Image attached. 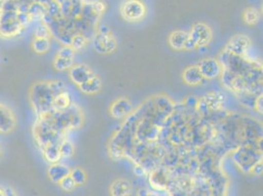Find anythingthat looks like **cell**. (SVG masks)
Here are the masks:
<instances>
[{"instance_id":"cell-22","label":"cell","mask_w":263,"mask_h":196,"mask_svg":"<svg viewBox=\"0 0 263 196\" xmlns=\"http://www.w3.org/2000/svg\"><path fill=\"white\" fill-rule=\"evenodd\" d=\"M70 175L77 186L86 185V183L88 181V174L86 173V171L81 167H75V168L71 169Z\"/></svg>"},{"instance_id":"cell-18","label":"cell","mask_w":263,"mask_h":196,"mask_svg":"<svg viewBox=\"0 0 263 196\" xmlns=\"http://www.w3.org/2000/svg\"><path fill=\"white\" fill-rule=\"evenodd\" d=\"M71 105H72L71 96L69 95V93L67 91H63L55 97L53 105H52V111H56V112L64 111V110L68 109Z\"/></svg>"},{"instance_id":"cell-33","label":"cell","mask_w":263,"mask_h":196,"mask_svg":"<svg viewBox=\"0 0 263 196\" xmlns=\"http://www.w3.org/2000/svg\"><path fill=\"white\" fill-rule=\"evenodd\" d=\"M262 105V94H260L258 97L255 99V102H254V108H255V110H256V111H257L259 114H262L263 113Z\"/></svg>"},{"instance_id":"cell-19","label":"cell","mask_w":263,"mask_h":196,"mask_svg":"<svg viewBox=\"0 0 263 196\" xmlns=\"http://www.w3.org/2000/svg\"><path fill=\"white\" fill-rule=\"evenodd\" d=\"M224 102V95L220 92H209L204 97L205 105L212 110H217L221 108Z\"/></svg>"},{"instance_id":"cell-1","label":"cell","mask_w":263,"mask_h":196,"mask_svg":"<svg viewBox=\"0 0 263 196\" xmlns=\"http://www.w3.org/2000/svg\"><path fill=\"white\" fill-rule=\"evenodd\" d=\"M63 82L58 80L33 83L29 91V100L35 115L42 117L50 113L55 97L66 91Z\"/></svg>"},{"instance_id":"cell-29","label":"cell","mask_w":263,"mask_h":196,"mask_svg":"<svg viewBox=\"0 0 263 196\" xmlns=\"http://www.w3.org/2000/svg\"><path fill=\"white\" fill-rule=\"evenodd\" d=\"M262 171L263 163L262 159H261V160L257 161L256 163L252 166V168L251 169V171H250V174H254V175H257V177H258V175L262 174Z\"/></svg>"},{"instance_id":"cell-2","label":"cell","mask_w":263,"mask_h":196,"mask_svg":"<svg viewBox=\"0 0 263 196\" xmlns=\"http://www.w3.org/2000/svg\"><path fill=\"white\" fill-rule=\"evenodd\" d=\"M19 6L15 0H4L3 8L0 11V36L13 38L25 29L21 21Z\"/></svg>"},{"instance_id":"cell-26","label":"cell","mask_w":263,"mask_h":196,"mask_svg":"<svg viewBox=\"0 0 263 196\" xmlns=\"http://www.w3.org/2000/svg\"><path fill=\"white\" fill-rule=\"evenodd\" d=\"M50 29L45 23H41L39 26H36L33 34L34 37H42V38H49L50 36Z\"/></svg>"},{"instance_id":"cell-23","label":"cell","mask_w":263,"mask_h":196,"mask_svg":"<svg viewBox=\"0 0 263 196\" xmlns=\"http://www.w3.org/2000/svg\"><path fill=\"white\" fill-rule=\"evenodd\" d=\"M73 65H74V58L55 56L54 60H53V67L56 71L63 72L66 70H69Z\"/></svg>"},{"instance_id":"cell-5","label":"cell","mask_w":263,"mask_h":196,"mask_svg":"<svg viewBox=\"0 0 263 196\" xmlns=\"http://www.w3.org/2000/svg\"><path fill=\"white\" fill-rule=\"evenodd\" d=\"M92 46L95 51L99 54H110L117 48V40L112 33H98L93 38Z\"/></svg>"},{"instance_id":"cell-16","label":"cell","mask_w":263,"mask_h":196,"mask_svg":"<svg viewBox=\"0 0 263 196\" xmlns=\"http://www.w3.org/2000/svg\"><path fill=\"white\" fill-rule=\"evenodd\" d=\"M42 151L44 159L48 163H57L62 159L59 150V143H50L42 148Z\"/></svg>"},{"instance_id":"cell-6","label":"cell","mask_w":263,"mask_h":196,"mask_svg":"<svg viewBox=\"0 0 263 196\" xmlns=\"http://www.w3.org/2000/svg\"><path fill=\"white\" fill-rule=\"evenodd\" d=\"M16 127L17 117L15 112L8 105L0 101V133H11Z\"/></svg>"},{"instance_id":"cell-35","label":"cell","mask_w":263,"mask_h":196,"mask_svg":"<svg viewBox=\"0 0 263 196\" xmlns=\"http://www.w3.org/2000/svg\"><path fill=\"white\" fill-rule=\"evenodd\" d=\"M3 4H4V0H0V11H1L2 8H3Z\"/></svg>"},{"instance_id":"cell-12","label":"cell","mask_w":263,"mask_h":196,"mask_svg":"<svg viewBox=\"0 0 263 196\" xmlns=\"http://www.w3.org/2000/svg\"><path fill=\"white\" fill-rule=\"evenodd\" d=\"M71 169L65 164L57 163L50 164L47 169V177L51 183L58 185L59 182L70 174Z\"/></svg>"},{"instance_id":"cell-9","label":"cell","mask_w":263,"mask_h":196,"mask_svg":"<svg viewBox=\"0 0 263 196\" xmlns=\"http://www.w3.org/2000/svg\"><path fill=\"white\" fill-rule=\"evenodd\" d=\"M133 111V104L127 97L116 98L110 105L109 113L112 118L114 119H122Z\"/></svg>"},{"instance_id":"cell-13","label":"cell","mask_w":263,"mask_h":196,"mask_svg":"<svg viewBox=\"0 0 263 196\" xmlns=\"http://www.w3.org/2000/svg\"><path fill=\"white\" fill-rule=\"evenodd\" d=\"M110 196H132L133 185L126 179H117L109 186Z\"/></svg>"},{"instance_id":"cell-30","label":"cell","mask_w":263,"mask_h":196,"mask_svg":"<svg viewBox=\"0 0 263 196\" xmlns=\"http://www.w3.org/2000/svg\"><path fill=\"white\" fill-rule=\"evenodd\" d=\"M91 8H92V11L96 12L97 14H101L103 12L105 11L106 9V6H105V3L102 2V1H95L93 3H91Z\"/></svg>"},{"instance_id":"cell-24","label":"cell","mask_w":263,"mask_h":196,"mask_svg":"<svg viewBox=\"0 0 263 196\" xmlns=\"http://www.w3.org/2000/svg\"><path fill=\"white\" fill-rule=\"evenodd\" d=\"M87 45H88V38L86 37V35L82 33H77L73 35L70 40V46L73 48L74 51L84 50Z\"/></svg>"},{"instance_id":"cell-36","label":"cell","mask_w":263,"mask_h":196,"mask_svg":"<svg viewBox=\"0 0 263 196\" xmlns=\"http://www.w3.org/2000/svg\"><path fill=\"white\" fill-rule=\"evenodd\" d=\"M2 156H3V150H2V148H1V145H0V159L2 158Z\"/></svg>"},{"instance_id":"cell-11","label":"cell","mask_w":263,"mask_h":196,"mask_svg":"<svg viewBox=\"0 0 263 196\" xmlns=\"http://www.w3.org/2000/svg\"><path fill=\"white\" fill-rule=\"evenodd\" d=\"M182 79L183 82L190 87H197L205 81L199 72L197 65L189 66L185 68L182 73Z\"/></svg>"},{"instance_id":"cell-28","label":"cell","mask_w":263,"mask_h":196,"mask_svg":"<svg viewBox=\"0 0 263 196\" xmlns=\"http://www.w3.org/2000/svg\"><path fill=\"white\" fill-rule=\"evenodd\" d=\"M74 53H75V51L73 50V48L70 45H64L58 50L56 56L66 57V58H74Z\"/></svg>"},{"instance_id":"cell-8","label":"cell","mask_w":263,"mask_h":196,"mask_svg":"<svg viewBox=\"0 0 263 196\" xmlns=\"http://www.w3.org/2000/svg\"><path fill=\"white\" fill-rule=\"evenodd\" d=\"M251 44H252V41L248 35L243 33H239L234 35L228 42L226 49L232 54L242 56L249 51Z\"/></svg>"},{"instance_id":"cell-31","label":"cell","mask_w":263,"mask_h":196,"mask_svg":"<svg viewBox=\"0 0 263 196\" xmlns=\"http://www.w3.org/2000/svg\"><path fill=\"white\" fill-rule=\"evenodd\" d=\"M0 196H18L16 191L12 189L11 187L0 185Z\"/></svg>"},{"instance_id":"cell-34","label":"cell","mask_w":263,"mask_h":196,"mask_svg":"<svg viewBox=\"0 0 263 196\" xmlns=\"http://www.w3.org/2000/svg\"><path fill=\"white\" fill-rule=\"evenodd\" d=\"M134 173L137 174L138 177H143V175L145 174V171H144L143 167H142V166L139 165V164H137V165H135V167H134Z\"/></svg>"},{"instance_id":"cell-7","label":"cell","mask_w":263,"mask_h":196,"mask_svg":"<svg viewBox=\"0 0 263 196\" xmlns=\"http://www.w3.org/2000/svg\"><path fill=\"white\" fill-rule=\"evenodd\" d=\"M198 70L205 80H213L222 75L223 67L215 58L209 57L202 59L198 64Z\"/></svg>"},{"instance_id":"cell-17","label":"cell","mask_w":263,"mask_h":196,"mask_svg":"<svg viewBox=\"0 0 263 196\" xmlns=\"http://www.w3.org/2000/svg\"><path fill=\"white\" fill-rule=\"evenodd\" d=\"M149 182H151V185H153L155 189H158V190L167 189L168 178L163 171H154L149 177Z\"/></svg>"},{"instance_id":"cell-27","label":"cell","mask_w":263,"mask_h":196,"mask_svg":"<svg viewBox=\"0 0 263 196\" xmlns=\"http://www.w3.org/2000/svg\"><path fill=\"white\" fill-rule=\"evenodd\" d=\"M59 186L61 187L62 190H64L66 192H71L73 191L77 185L75 184V182L73 181V179L71 178V175H67L64 179H62L60 182H59Z\"/></svg>"},{"instance_id":"cell-3","label":"cell","mask_w":263,"mask_h":196,"mask_svg":"<svg viewBox=\"0 0 263 196\" xmlns=\"http://www.w3.org/2000/svg\"><path fill=\"white\" fill-rule=\"evenodd\" d=\"M146 6L142 0H125L120 6L121 17L129 23L142 21L146 15Z\"/></svg>"},{"instance_id":"cell-10","label":"cell","mask_w":263,"mask_h":196,"mask_svg":"<svg viewBox=\"0 0 263 196\" xmlns=\"http://www.w3.org/2000/svg\"><path fill=\"white\" fill-rule=\"evenodd\" d=\"M96 74L91 71V69L86 64H78L73 65L69 69V76L71 82L80 87L85 82H87L88 79L95 76Z\"/></svg>"},{"instance_id":"cell-25","label":"cell","mask_w":263,"mask_h":196,"mask_svg":"<svg viewBox=\"0 0 263 196\" xmlns=\"http://www.w3.org/2000/svg\"><path fill=\"white\" fill-rule=\"evenodd\" d=\"M59 150L62 158H70L74 154V145L68 140H62L59 143Z\"/></svg>"},{"instance_id":"cell-21","label":"cell","mask_w":263,"mask_h":196,"mask_svg":"<svg viewBox=\"0 0 263 196\" xmlns=\"http://www.w3.org/2000/svg\"><path fill=\"white\" fill-rule=\"evenodd\" d=\"M242 20L248 26H254L260 20V12L254 7H249L242 13Z\"/></svg>"},{"instance_id":"cell-20","label":"cell","mask_w":263,"mask_h":196,"mask_svg":"<svg viewBox=\"0 0 263 196\" xmlns=\"http://www.w3.org/2000/svg\"><path fill=\"white\" fill-rule=\"evenodd\" d=\"M32 49L36 54H45L50 49V41L49 38L34 37L32 42Z\"/></svg>"},{"instance_id":"cell-32","label":"cell","mask_w":263,"mask_h":196,"mask_svg":"<svg viewBox=\"0 0 263 196\" xmlns=\"http://www.w3.org/2000/svg\"><path fill=\"white\" fill-rule=\"evenodd\" d=\"M137 196H158L156 192H154L153 190L145 188V187H142L138 190L137 192Z\"/></svg>"},{"instance_id":"cell-14","label":"cell","mask_w":263,"mask_h":196,"mask_svg":"<svg viewBox=\"0 0 263 196\" xmlns=\"http://www.w3.org/2000/svg\"><path fill=\"white\" fill-rule=\"evenodd\" d=\"M187 41H189V33L182 30L173 31L168 36V44L175 51L185 50V46Z\"/></svg>"},{"instance_id":"cell-15","label":"cell","mask_w":263,"mask_h":196,"mask_svg":"<svg viewBox=\"0 0 263 196\" xmlns=\"http://www.w3.org/2000/svg\"><path fill=\"white\" fill-rule=\"evenodd\" d=\"M79 87V89L87 94V95H93L100 92L101 88H102V82L100 80V77L97 75L91 76L90 79H88L87 82H85L83 85H81Z\"/></svg>"},{"instance_id":"cell-4","label":"cell","mask_w":263,"mask_h":196,"mask_svg":"<svg viewBox=\"0 0 263 196\" xmlns=\"http://www.w3.org/2000/svg\"><path fill=\"white\" fill-rule=\"evenodd\" d=\"M189 37L197 48H201L210 44L213 33L208 24L199 22L192 27L191 32L189 33Z\"/></svg>"}]
</instances>
